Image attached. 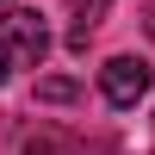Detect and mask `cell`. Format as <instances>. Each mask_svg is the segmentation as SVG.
Here are the masks:
<instances>
[{
	"label": "cell",
	"mask_w": 155,
	"mask_h": 155,
	"mask_svg": "<svg viewBox=\"0 0 155 155\" xmlns=\"http://www.w3.org/2000/svg\"><path fill=\"white\" fill-rule=\"evenodd\" d=\"M143 25H149V37H155V0H143Z\"/></svg>",
	"instance_id": "cell-6"
},
{
	"label": "cell",
	"mask_w": 155,
	"mask_h": 155,
	"mask_svg": "<svg viewBox=\"0 0 155 155\" xmlns=\"http://www.w3.org/2000/svg\"><path fill=\"white\" fill-rule=\"evenodd\" d=\"M25 155H62V149H56V143H31Z\"/></svg>",
	"instance_id": "cell-7"
},
{
	"label": "cell",
	"mask_w": 155,
	"mask_h": 155,
	"mask_svg": "<svg viewBox=\"0 0 155 155\" xmlns=\"http://www.w3.org/2000/svg\"><path fill=\"white\" fill-rule=\"evenodd\" d=\"M99 93H106L112 106H137V99L149 93V62L143 56H112L106 68H99Z\"/></svg>",
	"instance_id": "cell-2"
},
{
	"label": "cell",
	"mask_w": 155,
	"mask_h": 155,
	"mask_svg": "<svg viewBox=\"0 0 155 155\" xmlns=\"http://www.w3.org/2000/svg\"><path fill=\"white\" fill-rule=\"evenodd\" d=\"M106 6H112V0H74V25H87V31H93V25L106 19Z\"/></svg>",
	"instance_id": "cell-4"
},
{
	"label": "cell",
	"mask_w": 155,
	"mask_h": 155,
	"mask_svg": "<svg viewBox=\"0 0 155 155\" xmlns=\"http://www.w3.org/2000/svg\"><path fill=\"white\" fill-rule=\"evenodd\" d=\"M74 93H81V81H68V74H44V81H37V99H44V106H68Z\"/></svg>",
	"instance_id": "cell-3"
},
{
	"label": "cell",
	"mask_w": 155,
	"mask_h": 155,
	"mask_svg": "<svg viewBox=\"0 0 155 155\" xmlns=\"http://www.w3.org/2000/svg\"><path fill=\"white\" fill-rule=\"evenodd\" d=\"M12 68H19V56H12V50H6V44H0V87H6V81H12Z\"/></svg>",
	"instance_id": "cell-5"
},
{
	"label": "cell",
	"mask_w": 155,
	"mask_h": 155,
	"mask_svg": "<svg viewBox=\"0 0 155 155\" xmlns=\"http://www.w3.org/2000/svg\"><path fill=\"white\" fill-rule=\"evenodd\" d=\"M0 44L19 56V68H37V62L50 56V25H44V12L6 6V12H0Z\"/></svg>",
	"instance_id": "cell-1"
}]
</instances>
